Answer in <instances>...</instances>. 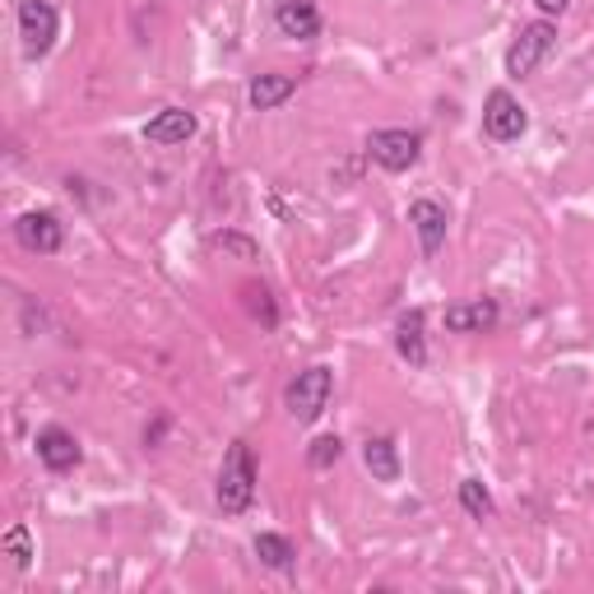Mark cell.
<instances>
[{
	"label": "cell",
	"instance_id": "obj_4",
	"mask_svg": "<svg viewBox=\"0 0 594 594\" xmlns=\"http://www.w3.org/2000/svg\"><path fill=\"white\" fill-rule=\"evenodd\" d=\"M525 131H530V116L520 107V98L511 88H492L483 98V135L492 145H515Z\"/></svg>",
	"mask_w": 594,
	"mask_h": 594
},
{
	"label": "cell",
	"instance_id": "obj_19",
	"mask_svg": "<svg viewBox=\"0 0 594 594\" xmlns=\"http://www.w3.org/2000/svg\"><path fill=\"white\" fill-rule=\"evenodd\" d=\"M340 456H344V441L340 437H316L312 446H306V465H312V469L340 465Z\"/></svg>",
	"mask_w": 594,
	"mask_h": 594
},
{
	"label": "cell",
	"instance_id": "obj_9",
	"mask_svg": "<svg viewBox=\"0 0 594 594\" xmlns=\"http://www.w3.org/2000/svg\"><path fill=\"white\" fill-rule=\"evenodd\" d=\"M502 321L492 298H473V302H456L446 306V330L450 335H488V330Z\"/></svg>",
	"mask_w": 594,
	"mask_h": 594
},
{
	"label": "cell",
	"instance_id": "obj_16",
	"mask_svg": "<svg viewBox=\"0 0 594 594\" xmlns=\"http://www.w3.org/2000/svg\"><path fill=\"white\" fill-rule=\"evenodd\" d=\"M395 348H399L404 363H414V367L427 363V340H423V312H418V306L399 316V325H395Z\"/></svg>",
	"mask_w": 594,
	"mask_h": 594
},
{
	"label": "cell",
	"instance_id": "obj_2",
	"mask_svg": "<svg viewBox=\"0 0 594 594\" xmlns=\"http://www.w3.org/2000/svg\"><path fill=\"white\" fill-rule=\"evenodd\" d=\"M330 390H335V376H330V367H306L298 372L289 390H283V409H289L293 423H316L325 414V404H330Z\"/></svg>",
	"mask_w": 594,
	"mask_h": 594
},
{
	"label": "cell",
	"instance_id": "obj_11",
	"mask_svg": "<svg viewBox=\"0 0 594 594\" xmlns=\"http://www.w3.org/2000/svg\"><path fill=\"white\" fill-rule=\"evenodd\" d=\"M274 29H279L283 38H293V42H312V38L321 33V10H316V0H279Z\"/></svg>",
	"mask_w": 594,
	"mask_h": 594
},
{
	"label": "cell",
	"instance_id": "obj_10",
	"mask_svg": "<svg viewBox=\"0 0 594 594\" xmlns=\"http://www.w3.org/2000/svg\"><path fill=\"white\" fill-rule=\"evenodd\" d=\"M33 446H38V460L52 469V473H70V469L80 465V456H84L75 433H65V427H42Z\"/></svg>",
	"mask_w": 594,
	"mask_h": 594
},
{
	"label": "cell",
	"instance_id": "obj_5",
	"mask_svg": "<svg viewBox=\"0 0 594 594\" xmlns=\"http://www.w3.org/2000/svg\"><path fill=\"white\" fill-rule=\"evenodd\" d=\"M367 158L376 163V168H386V173H409L414 163L423 158V135L418 131H372L367 135Z\"/></svg>",
	"mask_w": 594,
	"mask_h": 594
},
{
	"label": "cell",
	"instance_id": "obj_3",
	"mask_svg": "<svg viewBox=\"0 0 594 594\" xmlns=\"http://www.w3.org/2000/svg\"><path fill=\"white\" fill-rule=\"evenodd\" d=\"M553 42H557L553 19H534V23H525V29L515 33V42L507 46V75H511V80H530L534 70L543 65V56L553 52Z\"/></svg>",
	"mask_w": 594,
	"mask_h": 594
},
{
	"label": "cell",
	"instance_id": "obj_6",
	"mask_svg": "<svg viewBox=\"0 0 594 594\" xmlns=\"http://www.w3.org/2000/svg\"><path fill=\"white\" fill-rule=\"evenodd\" d=\"M19 38H23V52H29L33 61L46 56L61 38V14L52 0H23L19 6Z\"/></svg>",
	"mask_w": 594,
	"mask_h": 594
},
{
	"label": "cell",
	"instance_id": "obj_8",
	"mask_svg": "<svg viewBox=\"0 0 594 594\" xmlns=\"http://www.w3.org/2000/svg\"><path fill=\"white\" fill-rule=\"evenodd\" d=\"M409 223H414V232H418L423 256L433 260V256L446 247V228H450L446 205H441V200H414V205H409Z\"/></svg>",
	"mask_w": 594,
	"mask_h": 594
},
{
	"label": "cell",
	"instance_id": "obj_1",
	"mask_svg": "<svg viewBox=\"0 0 594 594\" xmlns=\"http://www.w3.org/2000/svg\"><path fill=\"white\" fill-rule=\"evenodd\" d=\"M213 502H219L223 515H242L256 502V456L247 441H232L223 469H219V483H213Z\"/></svg>",
	"mask_w": 594,
	"mask_h": 594
},
{
	"label": "cell",
	"instance_id": "obj_14",
	"mask_svg": "<svg viewBox=\"0 0 594 594\" xmlns=\"http://www.w3.org/2000/svg\"><path fill=\"white\" fill-rule=\"evenodd\" d=\"M363 465L372 469V479L376 483H399V446L395 437H367L363 441Z\"/></svg>",
	"mask_w": 594,
	"mask_h": 594
},
{
	"label": "cell",
	"instance_id": "obj_12",
	"mask_svg": "<svg viewBox=\"0 0 594 594\" xmlns=\"http://www.w3.org/2000/svg\"><path fill=\"white\" fill-rule=\"evenodd\" d=\"M191 135H196V112H186V107H163L158 116H149V126H145V139L158 145V149L186 145Z\"/></svg>",
	"mask_w": 594,
	"mask_h": 594
},
{
	"label": "cell",
	"instance_id": "obj_13",
	"mask_svg": "<svg viewBox=\"0 0 594 594\" xmlns=\"http://www.w3.org/2000/svg\"><path fill=\"white\" fill-rule=\"evenodd\" d=\"M298 93V80L293 75H256L251 84H247V103L256 107V112H274V107H283Z\"/></svg>",
	"mask_w": 594,
	"mask_h": 594
},
{
	"label": "cell",
	"instance_id": "obj_15",
	"mask_svg": "<svg viewBox=\"0 0 594 594\" xmlns=\"http://www.w3.org/2000/svg\"><path fill=\"white\" fill-rule=\"evenodd\" d=\"M256 557H260V566H270V572H293L298 566V543L289 534L265 530V534H256Z\"/></svg>",
	"mask_w": 594,
	"mask_h": 594
},
{
	"label": "cell",
	"instance_id": "obj_18",
	"mask_svg": "<svg viewBox=\"0 0 594 594\" xmlns=\"http://www.w3.org/2000/svg\"><path fill=\"white\" fill-rule=\"evenodd\" d=\"M0 549H6V557L19 566V572L33 562V539H29V530H23V525H10L6 539H0Z\"/></svg>",
	"mask_w": 594,
	"mask_h": 594
},
{
	"label": "cell",
	"instance_id": "obj_7",
	"mask_svg": "<svg viewBox=\"0 0 594 594\" xmlns=\"http://www.w3.org/2000/svg\"><path fill=\"white\" fill-rule=\"evenodd\" d=\"M14 242L23 251H33V256H56L61 242H65V228H61L56 213L29 209V213H19V219H14Z\"/></svg>",
	"mask_w": 594,
	"mask_h": 594
},
{
	"label": "cell",
	"instance_id": "obj_20",
	"mask_svg": "<svg viewBox=\"0 0 594 594\" xmlns=\"http://www.w3.org/2000/svg\"><path fill=\"white\" fill-rule=\"evenodd\" d=\"M534 6H539L543 19H562L566 10H572V0H534Z\"/></svg>",
	"mask_w": 594,
	"mask_h": 594
},
{
	"label": "cell",
	"instance_id": "obj_17",
	"mask_svg": "<svg viewBox=\"0 0 594 594\" xmlns=\"http://www.w3.org/2000/svg\"><path fill=\"white\" fill-rule=\"evenodd\" d=\"M460 507H465V515H473V520H488V515L497 511V502H492V492L483 488V479H465V483H460Z\"/></svg>",
	"mask_w": 594,
	"mask_h": 594
},
{
	"label": "cell",
	"instance_id": "obj_21",
	"mask_svg": "<svg viewBox=\"0 0 594 594\" xmlns=\"http://www.w3.org/2000/svg\"><path fill=\"white\" fill-rule=\"evenodd\" d=\"M219 247H232V251H242L247 260H256V247L247 242V237H219Z\"/></svg>",
	"mask_w": 594,
	"mask_h": 594
}]
</instances>
